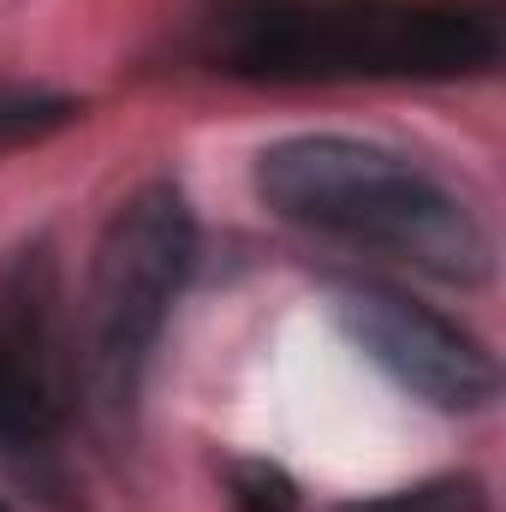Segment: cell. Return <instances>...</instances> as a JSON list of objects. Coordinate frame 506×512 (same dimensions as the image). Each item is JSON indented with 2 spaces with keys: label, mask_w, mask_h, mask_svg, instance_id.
<instances>
[{
  "label": "cell",
  "mask_w": 506,
  "mask_h": 512,
  "mask_svg": "<svg viewBox=\"0 0 506 512\" xmlns=\"http://www.w3.org/2000/svg\"><path fill=\"white\" fill-rule=\"evenodd\" d=\"M501 0H209L197 60L239 84H459L501 66Z\"/></svg>",
  "instance_id": "6da1fadb"
},
{
  "label": "cell",
  "mask_w": 506,
  "mask_h": 512,
  "mask_svg": "<svg viewBox=\"0 0 506 512\" xmlns=\"http://www.w3.org/2000/svg\"><path fill=\"white\" fill-rule=\"evenodd\" d=\"M251 185L262 209L298 233L393 256L447 286H483L495 274V239L483 215L441 173L387 143L340 131L280 137L256 155Z\"/></svg>",
  "instance_id": "7a4b0ae2"
},
{
  "label": "cell",
  "mask_w": 506,
  "mask_h": 512,
  "mask_svg": "<svg viewBox=\"0 0 506 512\" xmlns=\"http://www.w3.org/2000/svg\"><path fill=\"white\" fill-rule=\"evenodd\" d=\"M197 268V215L173 179L137 185L108 215L90 280L72 322V393H84L90 417L120 429L137 417L143 376L155 364L161 328Z\"/></svg>",
  "instance_id": "3957f363"
},
{
  "label": "cell",
  "mask_w": 506,
  "mask_h": 512,
  "mask_svg": "<svg viewBox=\"0 0 506 512\" xmlns=\"http://www.w3.org/2000/svg\"><path fill=\"white\" fill-rule=\"evenodd\" d=\"M328 304H334V322L346 328V340L411 399H423L447 417H471L501 399L495 352L465 322L441 316L435 304H423L399 286H381V280H334Z\"/></svg>",
  "instance_id": "277c9868"
},
{
  "label": "cell",
  "mask_w": 506,
  "mask_h": 512,
  "mask_svg": "<svg viewBox=\"0 0 506 512\" xmlns=\"http://www.w3.org/2000/svg\"><path fill=\"white\" fill-rule=\"evenodd\" d=\"M72 328L54 245L0 268V453H48L72 417Z\"/></svg>",
  "instance_id": "5b68a950"
},
{
  "label": "cell",
  "mask_w": 506,
  "mask_h": 512,
  "mask_svg": "<svg viewBox=\"0 0 506 512\" xmlns=\"http://www.w3.org/2000/svg\"><path fill=\"white\" fill-rule=\"evenodd\" d=\"M78 120H84V102H78V96H60V90H24V84H0V155L30 149V143H48L54 131L78 126Z\"/></svg>",
  "instance_id": "8992f818"
},
{
  "label": "cell",
  "mask_w": 506,
  "mask_h": 512,
  "mask_svg": "<svg viewBox=\"0 0 506 512\" xmlns=\"http://www.w3.org/2000/svg\"><path fill=\"white\" fill-rule=\"evenodd\" d=\"M328 512H489V483L471 471H441V477H423V483H405L387 495L340 501Z\"/></svg>",
  "instance_id": "52a82bcc"
},
{
  "label": "cell",
  "mask_w": 506,
  "mask_h": 512,
  "mask_svg": "<svg viewBox=\"0 0 506 512\" xmlns=\"http://www.w3.org/2000/svg\"><path fill=\"white\" fill-rule=\"evenodd\" d=\"M227 501L233 512H298V483L268 459H239L227 471Z\"/></svg>",
  "instance_id": "ba28073f"
},
{
  "label": "cell",
  "mask_w": 506,
  "mask_h": 512,
  "mask_svg": "<svg viewBox=\"0 0 506 512\" xmlns=\"http://www.w3.org/2000/svg\"><path fill=\"white\" fill-rule=\"evenodd\" d=\"M0 512H6V507H0Z\"/></svg>",
  "instance_id": "9c48e42d"
}]
</instances>
